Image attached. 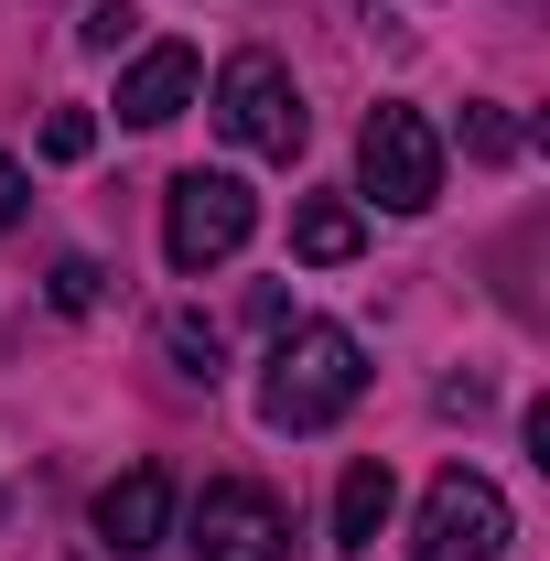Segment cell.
<instances>
[{
	"label": "cell",
	"mask_w": 550,
	"mask_h": 561,
	"mask_svg": "<svg viewBox=\"0 0 550 561\" xmlns=\"http://www.w3.org/2000/svg\"><path fill=\"white\" fill-rule=\"evenodd\" d=\"M249 227H260V195L238 173H173V195H162V260L184 280L216 271V260H238Z\"/></svg>",
	"instance_id": "obj_3"
},
{
	"label": "cell",
	"mask_w": 550,
	"mask_h": 561,
	"mask_svg": "<svg viewBox=\"0 0 550 561\" xmlns=\"http://www.w3.org/2000/svg\"><path fill=\"white\" fill-rule=\"evenodd\" d=\"M87 151H98V119L87 108H55L44 119V162H87Z\"/></svg>",
	"instance_id": "obj_14"
},
{
	"label": "cell",
	"mask_w": 550,
	"mask_h": 561,
	"mask_svg": "<svg viewBox=\"0 0 550 561\" xmlns=\"http://www.w3.org/2000/svg\"><path fill=\"white\" fill-rule=\"evenodd\" d=\"M162 346H173V367H184V378H227V367H216V324H195V313H173V324H162Z\"/></svg>",
	"instance_id": "obj_11"
},
{
	"label": "cell",
	"mask_w": 550,
	"mask_h": 561,
	"mask_svg": "<svg viewBox=\"0 0 550 561\" xmlns=\"http://www.w3.org/2000/svg\"><path fill=\"white\" fill-rule=\"evenodd\" d=\"M76 33H87V55H119V44L140 33V11H130V0H98V11H87Z\"/></svg>",
	"instance_id": "obj_15"
},
{
	"label": "cell",
	"mask_w": 550,
	"mask_h": 561,
	"mask_svg": "<svg viewBox=\"0 0 550 561\" xmlns=\"http://www.w3.org/2000/svg\"><path fill=\"white\" fill-rule=\"evenodd\" d=\"M367 400V346L345 324H291L260 367V421L271 432H335Z\"/></svg>",
	"instance_id": "obj_1"
},
{
	"label": "cell",
	"mask_w": 550,
	"mask_h": 561,
	"mask_svg": "<svg viewBox=\"0 0 550 561\" xmlns=\"http://www.w3.org/2000/svg\"><path fill=\"white\" fill-rule=\"evenodd\" d=\"M195 44H151V55H130V76H119V119L130 130H162V119H184L195 108Z\"/></svg>",
	"instance_id": "obj_8"
},
{
	"label": "cell",
	"mask_w": 550,
	"mask_h": 561,
	"mask_svg": "<svg viewBox=\"0 0 550 561\" xmlns=\"http://www.w3.org/2000/svg\"><path fill=\"white\" fill-rule=\"evenodd\" d=\"M22 206H33V184H22V162H11V151H0V238H11V227H22Z\"/></svg>",
	"instance_id": "obj_16"
},
{
	"label": "cell",
	"mask_w": 550,
	"mask_h": 561,
	"mask_svg": "<svg viewBox=\"0 0 550 561\" xmlns=\"http://www.w3.org/2000/svg\"><path fill=\"white\" fill-rule=\"evenodd\" d=\"M367 249V216L345 206V195H302L291 206V260H313V271H345Z\"/></svg>",
	"instance_id": "obj_10"
},
{
	"label": "cell",
	"mask_w": 550,
	"mask_h": 561,
	"mask_svg": "<svg viewBox=\"0 0 550 561\" xmlns=\"http://www.w3.org/2000/svg\"><path fill=\"white\" fill-rule=\"evenodd\" d=\"M356 184L389 216H421L443 195V130H432L421 108H367V130H356Z\"/></svg>",
	"instance_id": "obj_4"
},
{
	"label": "cell",
	"mask_w": 550,
	"mask_h": 561,
	"mask_svg": "<svg viewBox=\"0 0 550 561\" xmlns=\"http://www.w3.org/2000/svg\"><path fill=\"white\" fill-rule=\"evenodd\" d=\"M389 507H400V476H389L378 454H356V465H345V486H335V551H378Z\"/></svg>",
	"instance_id": "obj_9"
},
{
	"label": "cell",
	"mask_w": 550,
	"mask_h": 561,
	"mask_svg": "<svg viewBox=\"0 0 550 561\" xmlns=\"http://www.w3.org/2000/svg\"><path fill=\"white\" fill-rule=\"evenodd\" d=\"M108 302V271L98 260H55V313H98Z\"/></svg>",
	"instance_id": "obj_12"
},
{
	"label": "cell",
	"mask_w": 550,
	"mask_h": 561,
	"mask_svg": "<svg viewBox=\"0 0 550 561\" xmlns=\"http://www.w3.org/2000/svg\"><path fill=\"white\" fill-rule=\"evenodd\" d=\"M173 540V476L162 465H130V476H108L98 486V551L108 561H140Z\"/></svg>",
	"instance_id": "obj_7"
},
{
	"label": "cell",
	"mask_w": 550,
	"mask_h": 561,
	"mask_svg": "<svg viewBox=\"0 0 550 561\" xmlns=\"http://www.w3.org/2000/svg\"><path fill=\"white\" fill-rule=\"evenodd\" d=\"M507 551V496L485 486L475 465H443L421 496V551L411 561H496Z\"/></svg>",
	"instance_id": "obj_5"
},
{
	"label": "cell",
	"mask_w": 550,
	"mask_h": 561,
	"mask_svg": "<svg viewBox=\"0 0 550 561\" xmlns=\"http://www.w3.org/2000/svg\"><path fill=\"white\" fill-rule=\"evenodd\" d=\"M195 551H206V561H280V551H291V518H280L271 486L216 476V486L195 496Z\"/></svg>",
	"instance_id": "obj_6"
},
{
	"label": "cell",
	"mask_w": 550,
	"mask_h": 561,
	"mask_svg": "<svg viewBox=\"0 0 550 561\" xmlns=\"http://www.w3.org/2000/svg\"><path fill=\"white\" fill-rule=\"evenodd\" d=\"M216 130L238 140V151H260V162H291L313 140V108H302L291 66L249 44V55H227V76H216Z\"/></svg>",
	"instance_id": "obj_2"
},
{
	"label": "cell",
	"mask_w": 550,
	"mask_h": 561,
	"mask_svg": "<svg viewBox=\"0 0 550 561\" xmlns=\"http://www.w3.org/2000/svg\"><path fill=\"white\" fill-rule=\"evenodd\" d=\"M465 151H475V162H507V151H518V119H507V108H465Z\"/></svg>",
	"instance_id": "obj_13"
}]
</instances>
